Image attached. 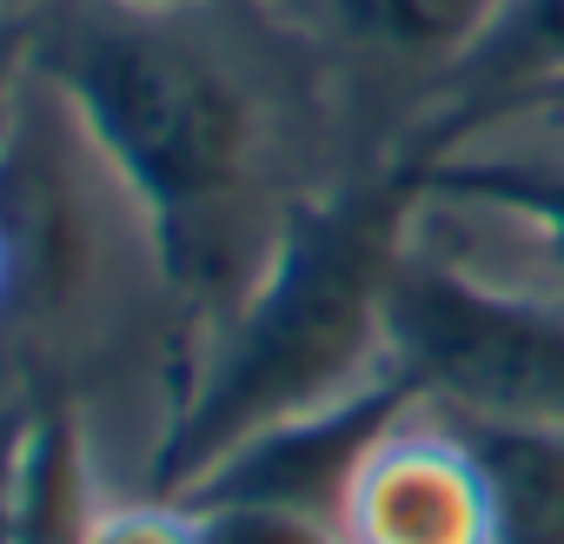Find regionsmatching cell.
Instances as JSON below:
<instances>
[{
    "label": "cell",
    "mask_w": 564,
    "mask_h": 544,
    "mask_svg": "<svg viewBox=\"0 0 564 544\" xmlns=\"http://www.w3.org/2000/svg\"><path fill=\"white\" fill-rule=\"evenodd\" d=\"M452 432L478 471L485 544H564V425L452 418Z\"/></svg>",
    "instance_id": "8992f818"
},
{
    "label": "cell",
    "mask_w": 564,
    "mask_h": 544,
    "mask_svg": "<svg viewBox=\"0 0 564 544\" xmlns=\"http://www.w3.org/2000/svg\"><path fill=\"white\" fill-rule=\"evenodd\" d=\"M425 179L412 153H386L326 193H300L246 293L193 339L160 412L147 485L186 498L246 445L306 425L386 379L392 286L412 259Z\"/></svg>",
    "instance_id": "7a4b0ae2"
},
{
    "label": "cell",
    "mask_w": 564,
    "mask_h": 544,
    "mask_svg": "<svg viewBox=\"0 0 564 544\" xmlns=\"http://www.w3.org/2000/svg\"><path fill=\"white\" fill-rule=\"evenodd\" d=\"M0 313H8V239H0Z\"/></svg>",
    "instance_id": "5bb4252c"
},
{
    "label": "cell",
    "mask_w": 564,
    "mask_h": 544,
    "mask_svg": "<svg viewBox=\"0 0 564 544\" xmlns=\"http://www.w3.org/2000/svg\"><path fill=\"white\" fill-rule=\"evenodd\" d=\"M339 544H485L478 471L452 418L412 399L372 438L339 504Z\"/></svg>",
    "instance_id": "277c9868"
},
{
    "label": "cell",
    "mask_w": 564,
    "mask_h": 544,
    "mask_svg": "<svg viewBox=\"0 0 564 544\" xmlns=\"http://www.w3.org/2000/svg\"><path fill=\"white\" fill-rule=\"evenodd\" d=\"M206 14L61 0L28 28L34 74L74 107L160 252L186 352L246 293L293 213V199H272L265 107Z\"/></svg>",
    "instance_id": "6da1fadb"
},
{
    "label": "cell",
    "mask_w": 564,
    "mask_h": 544,
    "mask_svg": "<svg viewBox=\"0 0 564 544\" xmlns=\"http://www.w3.org/2000/svg\"><path fill=\"white\" fill-rule=\"evenodd\" d=\"M87 544H206V524L193 504L160 498V491H127V498H100Z\"/></svg>",
    "instance_id": "9c48e42d"
},
{
    "label": "cell",
    "mask_w": 564,
    "mask_h": 544,
    "mask_svg": "<svg viewBox=\"0 0 564 544\" xmlns=\"http://www.w3.org/2000/svg\"><path fill=\"white\" fill-rule=\"evenodd\" d=\"M551 80H564V0H498L485 34L432 80L425 113L405 127L399 153L412 160L465 153L491 127L518 120V107Z\"/></svg>",
    "instance_id": "5b68a950"
},
{
    "label": "cell",
    "mask_w": 564,
    "mask_h": 544,
    "mask_svg": "<svg viewBox=\"0 0 564 544\" xmlns=\"http://www.w3.org/2000/svg\"><path fill=\"white\" fill-rule=\"evenodd\" d=\"M28 432L34 399L0 392V544H21L28 531Z\"/></svg>",
    "instance_id": "30bf717a"
},
{
    "label": "cell",
    "mask_w": 564,
    "mask_h": 544,
    "mask_svg": "<svg viewBox=\"0 0 564 544\" xmlns=\"http://www.w3.org/2000/svg\"><path fill=\"white\" fill-rule=\"evenodd\" d=\"M306 14L339 47L386 67H425L438 80L485 34L498 0H306Z\"/></svg>",
    "instance_id": "52a82bcc"
},
{
    "label": "cell",
    "mask_w": 564,
    "mask_h": 544,
    "mask_svg": "<svg viewBox=\"0 0 564 544\" xmlns=\"http://www.w3.org/2000/svg\"><path fill=\"white\" fill-rule=\"evenodd\" d=\"M386 372L445 418L564 425V313L412 246L392 286Z\"/></svg>",
    "instance_id": "3957f363"
},
{
    "label": "cell",
    "mask_w": 564,
    "mask_h": 544,
    "mask_svg": "<svg viewBox=\"0 0 564 544\" xmlns=\"http://www.w3.org/2000/svg\"><path fill=\"white\" fill-rule=\"evenodd\" d=\"M147 8H226V0H147Z\"/></svg>",
    "instance_id": "4fadbf2b"
},
{
    "label": "cell",
    "mask_w": 564,
    "mask_h": 544,
    "mask_svg": "<svg viewBox=\"0 0 564 544\" xmlns=\"http://www.w3.org/2000/svg\"><path fill=\"white\" fill-rule=\"evenodd\" d=\"M518 120H564V80H551L544 94H531V100L518 107Z\"/></svg>",
    "instance_id": "8fae6325"
},
{
    "label": "cell",
    "mask_w": 564,
    "mask_h": 544,
    "mask_svg": "<svg viewBox=\"0 0 564 544\" xmlns=\"http://www.w3.org/2000/svg\"><path fill=\"white\" fill-rule=\"evenodd\" d=\"M47 8H61V0H0V28H34Z\"/></svg>",
    "instance_id": "7c38bea8"
},
{
    "label": "cell",
    "mask_w": 564,
    "mask_h": 544,
    "mask_svg": "<svg viewBox=\"0 0 564 544\" xmlns=\"http://www.w3.org/2000/svg\"><path fill=\"white\" fill-rule=\"evenodd\" d=\"M419 179L425 199H458L518 219L564 272V166L505 160V153H445V160H419Z\"/></svg>",
    "instance_id": "ba28073f"
}]
</instances>
